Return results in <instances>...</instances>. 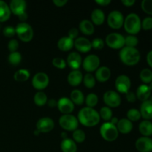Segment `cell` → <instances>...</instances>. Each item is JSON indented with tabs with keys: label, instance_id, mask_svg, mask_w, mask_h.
<instances>
[{
	"label": "cell",
	"instance_id": "f907efd6",
	"mask_svg": "<svg viewBox=\"0 0 152 152\" xmlns=\"http://www.w3.org/2000/svg\"><path fill=\"white\" fill-rule=\"evenodd\" d=\"M111 2V0H96V3L102 7L108 6Z\"/></svg>",
	"mask_w": 152,
	"mask_h": 152
},
{
	"label": "cell",
	"instance_id": "484cf974",
	"mask_svg": "<svg viewBox=\"0 0 152 152\" xmlns=\"http://www.w3.org/2000/svg\"><path fill=\"white\" fill-rule=\"evenodd\" d=\"M79 28H80V31L85 35L91 36L94 33V24L88 19H84L82 22H80Z\"/></svg>",
	"mask_w": 152,
	"mask_h": 152
},
{
	"label": "cell",
	"instance_id": "8d00e7d4",
	"mask_svg": "<svg viewBox=\"0 0 152 152\" xmlns=\"http://www.w3.org/2000/svg\"><path fill=\"white\" fill-rule=\"evenodd\" d=\"M73 140L75 142H78V143H82L86 140V133L83 132V130L80 129H77L74 132H73Z\"/></svg>",
	"mask_w": 152,
	"mask_h": 152
},
{
	"label": "cell",
	"instance_id": "7c38bea8",
	"mask_svg": "<svg viewBox=\"0 0 152 152\" xmlns=\"http://www.w3.org/2000/svg\"><path fill=\"white\" fill-rule=\"evenodd\" d=\"M132 86L131 80L128 76L122 74L117 77L115 80V88L119 93L127 94Z\"/></svg>",
	"mask_w": 152,
	"mask_h": 152
},
{
	"label": "cell",
	"instance_id": "ee69618b",
	"mask_svg": "<svg viewBox=\"0 0 152 152\" xmlns=\"http://www.w3.org/2000/svg\"><path fill=\"white\" fill-rule=\"evenodd\" d=\"M141 28L144 31H149L152 29V17L147 16L141 22Z\"/></svg>",
	"mask_w": 152,
	"mask_h": 152
},
{
	"label": "cell",
	"instance_id": "6da1fadb",
	"mask_svg": "<svg viewBox=\"0 0 152 152\" xmlns=\"http://www.w3.org/2000/svg\"><path fill=\"white\" fill-rule=\"evenodd\" d=\"M77 120L79 123L86 127H94L99 123L100 117L95 109L85 107L79 111Z\"/></svg>",
	"mask_w": 152,
	"mask_h": 152
},
{
	"label": "cell",
	"instance_id": "9a60e30c",
	"mask_svg": "<svg viewBox=\"0 0 152 152\" xmlns=\"http://www.w3.org/2000/svg\"><path fill=\"white\" fill-rule=\"evenodd\" d=\"M135 147L140 152L152 151V139L147 137H142L137 140Z\"/></svg>",
	"mask_w": 152,
	"mask_h": 152
},
{
	"label": "cell",
	"instance_id": "4fadbf2b",
	"mask_svg": "<svg viewBox=\"0 0 152 152\" xmlns=\"http://www.w3.org/2000/svg\"><path fill=\"white\" fill-rule=\"evenodd\" d=\"M36 127L39 133H48L54 128V122L50 117H42L37 121Z\"/></svg>",
	"mask_w": 152,
	"mask_h": 152
},
{
	"label": "cell",
	"instance_id": "816d5d0a",
	"mask_svg": "<svg viewBox=\"0 0 152 152\" xmlns=\"http://www.w3.org/2000/svg\"><path fill=\"white\" fill-rule=\"evenodd\" d=\"M122 4H124L126 7H132L135 4V0H122Z\"/></svg>",
	"mask_w": 152,
	"mask_h": 152
},
{
	"label": "cell",
	"instance_id": "d6986e66",
	"mask_svg": "<svg viewBox=\"0 0 152 152\" xmlns=\"http://www.w3.org/2000/svg\"><path fill=\"white\" fill-rule=\"evenodd\" d=\"M140 112L141 117H142L145 120H152V102L150 99L142 102Z\"/></svg>",
	"mask_w": 152,
	"mask_h": 152
},
{
	"label": "cell",
	"instance_id": "f6af8a7d",
	"mask_svg": "<svg viewBox=\"0 0 152 152\" xmlns=\"http://www.w3.org/2000/svg\"><path fill=\"white\" fill-rule=\"evenodd\" d=\"M2 32L5 37L11 38V37H14L15 34H16V30H15V28L12 26H6L5 28L3 29Z\"/></svg>",
	"mask_w": 152,
	"mask_h": 152
},
{
	"label": "cell",
	"instance_id": "4316f807",
	"mask_svg": "<svg viewBox=\"0 0 152 152\" xmlns=\"http://www.w3.org/2000/svg\"><path fill=\"white\" fill-rule=\"evenodd\" d=\"M11 15L9 5L4 1L0 0V22H4L8 20Z\"/></svg>",
	"mask_w": 152,
	"mask_h": 152
},
{
	"label": "cell",
	"instance_id": "7402d4cb",
	"mask_svg": "<svg viewBox=\"0 0 152 152\" xmlns=\"http://www.w3.org/2000/svg\"><path fill=\"white\" fill-rule=\"evenodd\" d=\"M111 75V71L108 67H99L95 73V79L100 83H105L108 81Z\"/></svg>",
	"mask_w": 152,
	"mask_h": 152
},
{
	"label": "cell",
	"instance_id": "4dcf8cb0",
	"mask_svg": "<svg viewBox=\"0 0 152 152\" xmlns=\"http://www.w3.org/2000/svg\"><path fill=\"white\" fill-rule=\"evenodd\" d=\"M29 71L27 69H19L17 71H16L13 75V79L16 82H25L30 78Z\"/></svg>",
	"mask_w": 152,
	"mask_h": 152
},
{
	"label": "cell",
	"instance_id": "7a4b0ae2",
	"mask_svg": "<svg viewBox=\"0 0 152 152\" xmlns=\"http://www.w3.org/2000/svg\"><path fill=\"white\" fill-rule=\"evenodd\" d=\"M119 55L121 62L128 66H134L140 60V53L136 48L125 46L120 50Z\"/></svg>",
	"mask_w": 152,
	"mask_h": 152
},
{
	"label": "cell",
	"instance_id": "7bdbcfd3",
	"mask_svg": "<svg viewBox=\"0 0 152 152\" xmlns=\"http://www.w3.org/2000/svg\"><path fill=\"white\" fill-rule=\"evenodd\" d=\"M91 42L92 48L95 49V50H101L103 48L104 45H105V42L101 38L94 39Z\"/></svg>",
	"mask_w": 152,
	"mask_h": 152
},
{
	"label": "cell",
	"instance_id": "ac0fdd59",
	"mask_svg": "<svg viewBox=\"0 0 152 152\" xmlns=\"http://www.w3.org/2000/svg\"><path fill=\"white\" fill-rule=\"evenodd\" d=\"M26 6V1L24 0H12L10 2L9 7L11 13L19 16V15L25 13Z\"/></svg>",
	"mask_w": 152,
	"mask_h": 152
},
{
	"label": "cell",
	"instance_id": "11a10c76",
	"mask_svg": "<svg viewBox=\"0 0 152 152\" xmlns=\"http://www.w3.org/2000/svg\"><path fill=\"white\" fill-rule=\"evenodd\" d=\"M27 18H28V14H27L26 12H25V13H22V14L19 15V20L22 21V22H25V21L26 20Z\"/></svg>",
	"mask_w": 152,
	"mask_h": 152
},
{
	"label": "cell",
	"instance_id": "91938a15",
	"mask_svg": "<svg viewBox=\"0 0 152 152\" xmlns=\"http://www.w3.org/2000/svg\"><path fill=\"white\" fill-rule=\"evenodd\" d=\"M39 134V132L38 131H37V130H36L35 132H34V134H36V135H38Z\"/></svg>",
	"mask_w": 152,
	"mask_h": 152
},
{
	"label": "cell",
	"instance_id": "83f0119b",
	"mask_svg": "<svg viewBox=\"0 0 152 152\" xmlns=\"http://www.w3.org/2000/svg\"><path fill=\"white\" fill-rule=\"evenodd\" d=\"M91 22L96 25H101L105 22V14L103 11L100 9H94L92 11L91 15Z\"/></svg>",
	"mask_w": 152,
	"mask_h": 152
},
{
	"label": "cell",
	"instance_id": "db71d44e",
	"mask_svg": "<svg viewBox=\"0 0 152 152\" xmlns=\"http://www.w3.org/2000/svg\"><path fill=\"white\" fill-rule=\"evenodd\" d=\"M146 60L148 65L152 68V50L149 51L146 56Z\"/></svg>",
	"mask_w": 152,
	"mask_h": 152
},
{
	"label": "cell",
	"instance_id": "e0dca14e",
	"mask_svg": "<svg viewBox=\"0 0 152 152\" xmlns=\"http://www.w3.org/2000/svg\"><path fill=\"white\" fill-rule=\"evenodd\" d=\"M66 63L73 71L78 70L83 63L81 55L77 52H72L69 53L67 57Z\"/></svg>",
	"mask_w": 152,
	"mask_h": 152
},
{
	"label": "cell",
	"instance_id": "d4e9b609",
	"mask_svg": "<svg viewBox=\"0 0 152 152\" xmlns=\"http://www.w3.org/2000/svg\"><path fill=\"white\" fill-rule=\"evenodd\" d=\"M61 150L62 152H77V145L73 140L70 138L63 139L61 142Z\"/></svg>",
	"mask_w": 152,
	"mask_h": 152
},
{
	"label": "cell",
	"instance_id": "681fc988",
	"mask_svg": "<svg viewBox=\"0 0 152 152\" xmlns=\"http://www.w3.org/2000/svg\"><path fill=\"white\" fill-rule=\"evenodd\" d=\"M53 2L56 7H62L68 3V1H67V0H53Z\"/></svg>",
	"mask_w": 152,
	"mask_h": 152
},
{
	"label": "cell",
	"instance_id": "7dc6e473",
	"mask_svg": "<svg viewBox=\"0 0 152 152\" xmlns=\"http://www.w3.org/2000/svg\"><path fill=\"white\" fill-rule=\"evenodd\" d=\"M78 35H79V31L78 29L75 28H73L68 31V37L71 38V39L74 40L76 39L77 38H78Z\"/></svg>",
	"mask_w": 152,
	"mask_h": 152
},
{
	"label": "cell",
	"instance_id": "5bb4252c",
	"mask_svg": "<svg viewBox=\"0 0 152 152\" xmlns=\"http://www.w3.org/2000/svg\"><path fill=\"white\" fill-rule=\"evenodd\" d=\"M56 107L62 114H71L74 110V104L68 97L60 98L57 101Z\"/></svg>",
	"mask_w": 152,
	"mask_h": 152
},
{
	"label": "cell",
	"instance_id": "ba28073f",
	"mask_svg": "<svg viewBox=\"0 0 152 152\" xmlns=\"http://www.w3.org/2000/svg\"><path fill=\"white\" fill-rule=\"evenodd\" d=\"M124 16L123 13L119 10H113L108 14L107 18V22L110 28L112 29H120L123 26Z\"/></svg>",
	"mask_w": 152,
	"mask_h": 152
},
{
	"label": "cell",
	"instance_id": "e575fe53",
	"mask_svg": "<svg viewBox=\"0 0 152 152\" xmlns=\"http://www.w3.org/2000/svg\"><path fill=\"white\" fill-rule=\"evenodd\" d=\"M99 117L105 121L109 122L112 118V110L109 107H102L99 111Z\"/></svg>",
	"mask_w": 152,
	"mask_h": 152
},
{
	"label": "cell",
	"instance_id": "1f68e13d",
	"mask_svg": "<svg viewBox=\"0 0 152 152\" xmlns=\"http://www.w3.org/2000/svg\"><path fill=\"white\" fill-rule=\"evenodd\" d=\"M34 102L37 106H43L47 104L48 97L47 95L43 91H38L34 96Z\"/></svg>",
	"mask_w": 152,
	"mask_h": 152
},
{
	"label": "cell",
	"instance_id": "52a82bcc",
	"mask_svg": "<svg viewBox=\"0 0 152 152\" xmlns=\"http://www.w3.org/2000/svg\"><path fill=\"white\" fill-rule=\"evenodd\" d=\"M105 43L111 49H122L125 47V37L118 33H111L105 38Z\"/></svg>",
	"mask_w": 152,
	"mask_h": 152
},
{
	"label": "cell",
	"instance_id": "60d3db41",
	"mask_svg": "<svg viewBox=\"0 0 152 152\" xmlns=\"http://www.w3.org/2000/svg\"><path fill=\"white\" fill-rule=\"evenodd\" d=\"M141 8L145 13L152 16V0H143L141 2Z\"/></svg>",
	"mask_w": 152,
	"mask_h": 152
},
{
	"label": "cell",
	"instance_id": "44dd1931",
	"mask_svg": "<svg viewBox=\"0 0 152 152\" xmlns=\"http://www.w3.org/2000/svg\"><path fill=\"white\" fill-rule=\"evenodd\" d=\"M151 94V91L150 90L148 85H141L137 89L136 96L137 99H139L140 101L144 102V101L148 100V99H149Z\"/></svg>",
	"mask_w": 152,
	"mask_h": 152
},
{
	"label": "cell",
	"instance_id": "277c9868",
	"mask_svg": "<svg viewBox=\"0 0 152 152\" xmlns=\"http://www.w3.org/2000/svg\"><path fill=\"white\" fill-rule=\"evenodd\" d=\"M99 133L101 137L108 142H113L116 140L119 136V132L117 126L110 122H105L101 126Z\"/></svg>",
	"mask_w": 152,
	"mask_h": 152
},
{
	"label": "cell",
	"instance_id": "f35d334b",
	"mask_svg": "<svg viewBox=\"0 0 152 152\" xmlns=\"http://www.w3.org/2000/svg\"><path fill=\"white\" fill-rule=\"evenodd\" d=\"M141 114L139 110L132 108L129 109L127 112V119L131 122H136L140 120Z\"/></svg>",
	"mask_w": 152,
	"mask_h": 152
},
{
	"label": "cell",
	"instance_id": "603a6c76",
	"mask_svg": "<svg viewBox=\"0 0 152 152\" xmlns=\"http://www.w3.org/2000/svg\"><path fill=\"white\" fill-rule=\"evenodd\" d=\"M116 126H117L119 133L124 134L130 133L132 131V129H133L132 122L128 120L127 118L120 119Z\"/></svg>",
	"mask_w": 152,
	"mask_h": 152
},
{
	"label": "cell",
	"instance_id": "bcb514c9",
	"mask_svg": "<svg viewBox=\"0 0 152 152\" xmlns=\"http://www.w3.org/2000/svg\"><path fill=\"white\" fill-rule=\"evenodd\" d=\"M19 46V44L16 39H11L10 41H9L8 44H7V48H8V50H10V53L17 51Z\"/></svg>",
	"mask_w": 152,
	"mask_h": 152
},
{
	"label": "cell",
	"instance_id": "cb8c5ba5",
	"mask_svg": "<svg viewBox=\"0 0 152 152\" xmlns=\"http://www.w3.org/2000/svg\"><path fill=\"white\" fill-rule=\"evenodd\" d=\"M74 40L68 37H63L59 39L57 42V47L62 51H69L74 48Z\"/></svg>",
	"mask_w": 152,
	"mask_h": 152
},
{
	"label": "cell",
	"instance_id": "74e56055",
	"mask_svg": "<svg viewBox=\"0 0 152 152\" xmlns=\"http://www.w3.org/2000/svg\"><path fill=\"white\" fill-rule=\"evenodd\" d=\"M22 61V55L20 54V53L18 51L13 52V53H10L8 56V62H10V64H11L12 65H19V63Z\"/></svg>",
	"mask_w": 152,
	"mask_h": 152
},
{
	"label": "cell",
	"instance_id": "f1b7e54d",
	"mask_svg": "<svg viewBox=\"0 0 152 152\" xmlns=\"http://www.w3.org/2000/svg\"><path fill=\"white\" fill-rule=\"evenodd\" d=\"M139 131L143 137H149L152 135V123L150 120H144L140 123Z\"/></svg>",
	"mask_w": 152,
	"mask_h": 152
},
{
	"label": "cell",
	"instance_id": "94428289",
	"mask_svg": "<svg viewBox=\"0 0 152 152\" xmlns=\"http://www.w3.org/2000/svg\"><path fill=\"white\" fill-rule=\"evenodd\" d=\"M149 99H150V100H151V102H152V96H150Z\"/></svg>",
	"mask_w": 152,
	"mask_h": 152
},
{
	"label": "cell",
	"instance_id": "8992f818",
	"mask_svg": "<svg viewBox=\"0 0 152 152\" xmlns=\"http://www.w3.org/2000/svg\"><path fill=\"white\" fill-rule=\"evenodd\" d=\"M59 126L64 130L68 132H74L78 128L79 121L76 117L72 114H63L59 120Z\"/></svg>",
	"mask_w": 152,
	"mask_h": 152
},
{
	"label": "cell",
	"instance_id": "6f0895ef",
	"mask_svg": "<svg viewBox=\"0 0 152 152\" xmlns=\"http://www.w3.org/2000/svg\"><path fill=\"white\" fill-rule=\"evenodd\" d=\"M61 135H62V137L63 138V139H65V138H67L66 137V136H67L66 133H64V132H62V133L61 134Z\"/></svg>",
	"mask_w": 152,
	"mask_h": 152
},
{
	"label": "cell",
	"instance_id": "680465c9",
	"mask_svg": "<svg viewBox=\"0 0 152 152\" xmlns=\"http://www.w3.org/2000/svg\"><path fill=\"white\" fill-rule=\"evenodd\" d=\"M148 87H149V88H150V90L151 91H152V82H151V83H149V84L148 85Z\"/></svg>",
	"mask_w": 152,
	"mask_h": 152
},
{
	"label": "cell",
	"instance_id": "ffe728a7",
	"mask_svg": "<svg viewBox=\"0 0 152 152\" xmlns=\"http://www.w3.org/2000/svg\"><path fill=\"white\" fill-rule=\"evenodd\" d=\"M83 80V75L79 70L72 71L68 75V83L70 86L76 87L81 84Z\"/></svg>",
	"mask_w": 152,
	"mask_h": 152
},
{
	"label": "cell",
	"instance_id": "f546056e",
	"mask_svg": "<svg viewBox=\"0 0 152 152\" xmlns=\"http://www.w3.org/2000/svg\"><path fill=\"white\" fill-rule=\"evenodd\" d=\"M70 99L72 101L74 105H81L84 103L85 102V96L83 92L78 89H75L71 91V95H70Z\"/></svg>",
	"mask_w": 152,
	"mask_h": 152
},
{
	"label": "cell",
	"instance_id": "c3c4849f",
	"mask_svg": "<svg viewBox=\"0 0 152 152\" xmlns=\"http://www.w3.org/2000/svg\"><path fill=\"white\" fill-rule=\"evenodd\" d=\"M126 97L128 102H134L137 99L136 94L132 91H129L127 94H126Z\"/></svg>",
	"mask_w": 152,
	"mask_h": 152
},
{
	"label": "cell",
	"instance_id": "ab89813d",
	"mask_svg": "<svg viewBox=\"0 0 152 152\" xmlns=\"http://www.w3.org/2000/svg\"><path fill=\"white\" fill-rule=\"evenodd\" d=\"M139 40L134 35H129L125 37V45L126 47L135 48L138 45Z\"/></svg>",
	"mask_w": 152,
	"mask_h": 152
},
{
	"label": "cell",
	"instance_id": "9c48e42d",
	"mask_svg": "<svg viewBox=\"0 0 152 152\" xmlns=\"http://www.w3.org/2000/svg\"><path fill=\"white\" fill-rule=\"evenodd\" d=\"M83 69L88 73H91L96 71L99 68L100 65V59L99 56L94 54L88 55L84 60L83 61Z\"/></svg>",
	"mask_w": 152,
	"mask_h": 152
},
{
	"label": "cell",
	"instance_id": "30bf717a",
	"mask_svg": "<svg viewBox=\"0 0 152 152\" xmlns=\"http://www.w3.org/2000/svg\"><path fill=\"white\" fill-rule=\"evenodd\" d=\"M32 86L39 91L44 90L49 84V77L44 72H39L36 74L32 78Z\"/></svg>",
	"mask_w": 152,
	"mask_h": 152
},
{
	"label": "cell",
	"instance_id": "8fae6325",
	"mask_svg": "<svg viewBox=\"0 0 152 152\" xmlns=\"http://www.w3.org/2000/svg\"><path fill=\"white\" fill-rule=\"evenodd\" d=\"M103 101L110 108H117L121 104V97L117 91H108L103 94Z\"/></svg>",
	"mask_w": 152,
	"mask_h": 152
},
{
	"label": "cell",
	"instance_id": "2e32d148",
	"mask_svg": "<svg viewBox=\"0 0 152 152\" xmlns=\"http://www.w3.org/2000/svg\"><path fill=\"white\" fill-rule=\"evenodd\" d=\"M74 46L81 53H88L91 50V42L86 37H78L74 40Z\"/></svg>",
	"mask_w": 152,
	"mask_h": 152
},
{
	"label": "cell",
	"instance_id": "5b68a950",
	"mask_svg": "<svg viewBox=\"0 0 152 152\" xmlns=\"http://www.w3.org/2000/svg\"><path fill=\"white\" fill-rule=\"evenodd\" d=\"M16 34L19 39L24 42H29L34 37V30L32 27L26 22L19 23L15 28Z\"/></svg>",
	"mask_w": 152,
	"mask_h": 152
},
{
	"label": "cell",
	"instance_id": "836d02e7",
	"mask_svg": "<svg viewBox=\"0 0 152 152\" xmlns=\"http://www.w3.org/2000/svg\"><path fill=\"white\" fill-rule=\"evenodd\" d=\"M83 82L84 83L85 86L88 88H93L95 86V85H96L95 77H94L90 73H88V74L85 75V77H83Z\"/></svg>",
	"mask_w": 152,
	"mask_h": 152
},
{
	"label": "cell",
	"instance_id": "3957f363",
	"mask_svg": "<svg viewBox=\"0 0 152 152\" xmlns=\"http://www.w3.org/2000/svg\"><path fill=\"white\" fill-rule=\"evenodd\" d=\"M124 28L129 35H136L141 30V20L136 13H130L124 19Z\"/></svg>",
	"mask_w": 152,
	"mask_h": 152
},
{
	"label": "cell",
	"instance_id": "d590c367",
	"mask_svg": "<svg viewBox=\"0 0 152 152\" xmlns=\"http://www.w3.org/2000/svg\"><path fill=\"white\" fill-rule=\"evenodd\" d=\"M85 101L88 108H94V107L96 106L98 103V96L96 94L91 93L86 96Z\"/></svg>",
	"mask_w": 152,
	"mask_h": 152
},
{
	"label": "cell",
	"instance_id": "b9f144b4",
	"mask_svg": "<svg viewBox=\"0 0 152 152\" xmlns=\"http://www.w3.org/2000/svg\"><path fill=\"white\" fill-rule=\"evenodd\" d=\"M52 65L59 69H64L66 67L67 63L62 58L56 57L52 60Z\"/></svg>",
	"mask_w": 152,
	"mask_h": 152
},
{
	"label": "cell",
	"instance_id": "f5cc1de1",
	"mask_svg": "<svg viewBox=\"0 0 152 152\" xmlns=\"http://www.w3.org/2000/svg\"><path fill=\"white\" fill-rule=\"evenodd\" d=\"M47 104L50 108H54V107H56L57 105V101L54 99H50L49 100H48Z\"/></svg>",
	"mask_w": 152,
	"mask_h": 152
},
{
	"label": "cell",
	"instance_id": "d6a6232c",
	"mask_svg": "<svg viewBox=\"0 0 152 152\" xmlns=\"http://www.w3.org/2000/svg\"><path fill=\"white\" fill-rule=\"evenodd\" d=\"M140 78L142 83H145V85L149 84L152 82V71L148 68H145L141 71L140 74Z\"/></svg>",
	"mask_w": 152,
	"mask_h": 152
},
{
	"label": "cell",
	"instance_id": "9f6ffc18",
	"mask_svg": "<svg viewBox=\"0 0 152 152\" xmlns=\"http://www.w3.org/2000/svg\"><path fill=\"white\" fill-rule=\"evenodd\" d=\"M118 121H119V120L117 118V117H112V118L111 119V120H110V123H112V124H114V125H115V126H117Z\"/></svg>",
	"mask_w": 152,
	"mask_h": 152
}]
</instances>
